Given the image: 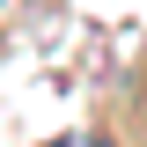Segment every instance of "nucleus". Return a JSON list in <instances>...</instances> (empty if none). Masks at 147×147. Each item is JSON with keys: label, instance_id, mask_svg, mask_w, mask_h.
<instances>
[{"label": "nucleus", "instance_id": "obj_2", "mask_svg": "<svg viewBox=\"0 0 147 147\" xmlns=\"http://www.w3.org/2000/svg\"><path fill=\"white\" fill-rule=\"evenodd\" d=\"M52 147H74V140H52Z\"/></svg>", "mask_w": 147, "mask_h": 147}, {"label": "nucleus", "instance_id": "obj_1", "mask_svg": "<svg viewBox=\"0 0 147 147\" xmlns=\"http://www.w3.org/2000/svg\"><path fill=\"white\" fill-rule=\"evenodd\" d=\"M81 147H118V140H110V132H88V140H81Z\"/></svg>", "mask_w": 147, "mask_h": 147}]
</instances>
